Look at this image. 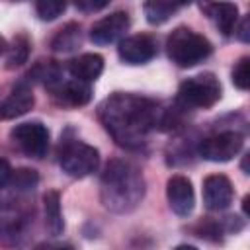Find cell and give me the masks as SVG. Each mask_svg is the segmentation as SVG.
<instances>
[{"mask_svg":"<svg viewBox=\"0 0 250 250\" xmlns=\"http://www.w3.org/2000/svg\"><path fill=\"white\" fill-rule=\"evenodd\" d=\"M119 59L125 64H145L150 59H154L156 55V41L146 35V33H137V35H129L125 39L119 41L117 47Z\"/></svg>","mask_w":250,"mask_h":250,"instance_id":"obj_8","label":"cell"},{"mask_svg":"<svg viewBox=\"0 0 250 250\" xmlns=\"http://www.w3.org/2000/svg\"><path fill=\"white\" fill-rule=\"evenodd\" d=\"M55 250H74L70 244H55Z\"/></svg>","mask_w":250,"mask_h":250,"instance_id":"obj_30","label":"cell"},{"mask_svg":"<svg viewBox=\"0 0 250 250\" xmlns=\"http://www.w3.org/2000/svg\"><path fill=\"white\" fill-rule=\"evenodd\" d=\"M166 197H168L170 209L178 217H188L193 211L195 193H193V186H191L189 178H186L182 174L172 176L166 184Z\"/></svg>","mask_w":250,"mask_h":250,"instance_id":"obj_11","label":"cell"},{"mask_svg":"<svg viewBox=\"0 0 250 250\" xmlns=\"http://www.w3.org/2000/svg\"><path fill=\"white\" fill-rule=\"evenodd\" d=\"M82 41L80 35V25L78 23H66L62 29H59V33L55 35V39L51 41L53 51L57 53H70L74 51Z\"/></svg>","mask_w":250,"mask_h":250,"instance_id":"obj_18","label":"cell"},{"mask_svg":"<svg viewBox=\"0 0 250 250\" xmlns=\"http://www.w3.org/2000/svg\"><path fill=\"white\" fill-rule=\"evenodd\" d=\"M29 76H33V80H39V82H43L49 88L62 80L61 66L55 64V61H39L33 66V70H29Z\"/></svg>","mask_w":250,"mask_h":250,"instance_id":"obj_20","label":"cell"},{"mask_svg":"<svg viewBox=\"0 0 250 250\" xmlns=\"http://www.w3.org/2000/svg\"><path fill=\"white\" fill-rule=\"evenodd\" d=\"M234 188L225 174H211L203 180V203L209 211H223L232 203Z\"/></svg>","mask_w":250,"mask_h":250,"instance_id":"obj_9","label":"cell"},{"mask_svg":"<svg viewBox=\"0 0 250 250\" xmlns=\"http://www.w3.org/2000/svg\"><path fill=\"white\" fill-rule=\"evenodd\" d=\"M232 84L238 90H248L250 88V59L242 57L234 68H232Z\"/></svg>","mask_w":250,"mask_h":250,"instance_id":"obj_23","label":"cell"},{"mask_svg":"<svg viewBox=\"0 0 250 250\" xmlns=\"http://www.w3.org/2000/svg\"><path fill=\"white\" fill-rule=\"evenodd\" d=\"M43 213H45V227L53 236L62 234L64 230V221H62V211H61V195L55 189L45 191L43 195Z\"/></svg>","mask_w":250,"mask_h":250,"instance_id":"obj_16","label":"cell"},{"mask_svg":"<svg viewBox=\"0 0 250 250\" xmlns=\"http://www.w3.org/2000/svg\"><path fill=\"white\" fill-rule=\"evenodd\" d=\"M248 27H250V18L246 16V18L242 20V23L238 25V29H234V31H236V37H238L242 43H248V41H250V31H248Z\"/></svg>","mask_w":250,"mask_h":250,"instance_id":"obj_26","label":"cell"},{"mask_svg":"<svg viewBox=\"0 0 250 250\" xmlns=\"http://www.w3.org/2000/svg\"><path fill=\"white\" fill-rule=\"evenodd\" d=\"M10 176H12V168H10V162L6 158H0V189L10 184Z\"/></svg>","mask_w":250,"mask_h":250,"instance_id":"obj_25","label":"cell"},{"mask_svg":"<svg viewBox=\"0 0 250 250\" xmlns=\"http://www.w3.org/2000/svg\"><path fill=\"white\" fill-rule=\"evenodd\" d=\"M172 250H197V248L191 246V244H178V246H174Z\"/></svg>","mask_w":250,"mask_h":250,"instance_id":"obj_28","label":"cell"},{"mask_svg":"<svg viewBox=\"0 0 250 250\" xmlns=\"http://www.w3.org/2000/svg\"><path fill=\"white\" fill-rule=\"evenodd\" d=\"M78 10L82 12H98V10H104L107 6V2H92V0H82V2H76L74 4Z\"/></svg>","mask_w":250,"mask_h":250,"instance_id":"obj_24","label":"cell"},{"mask_svg":"<svg viewBox=\"0 0 250 250\" xmlns=\"http://www.w3.org/2000/svg\"><path fill=\"white\" fill-rule=\"evenodd\" d=\"M201 10L213 20L217 29L223 35H230L234 31L238 20V6L230 2H215V4H201Z\"/></svg>","mask_w":250,"mask_h":250,"instance_id":"obj_15","label":"cell"},{"mask_svg":"<svg viewBox=\"0 0 250 250\" xmlns=\"http://www.w3.org/2000/svg\"><path fill=\"white\" fill-rule=\"evenodd\" d=\"M37 182H39V176H37V172L31 170V168H18L16 172L12 170L10 184H12V188L18 189V191H29V189H33V188L37 186Z\"/></svg>","mask_w":250,"mask_h":250,"instance_id":"obj_21","label":"cell"},{"mask_svg":"<svg viewBox=\"0 0 250 250\" xmlns=\"http://www.w3.org/2000/svg\"><path fill=\"white\" fill-rule=\"evenodd\" d=\"M221 82L215 74L203 72L184 80L178 88V104L189 109H209L221 100Z\"/></svg>","mask_w":250,"mask_h":250,"instance_id":"obj_4","label":"cell"},{"mask_svg":"<svg viewBox=\"0 0 250 250\" xmlns=\"http://www.w3.org/2000/svg\"><path fill=\"white\" fill-rule=\"evenodd\" d=\"M129 14L127 12H111L109 16H104L98 20L90 29V39L96 45H111L115 43L125 31L129 29Z\"/></svg>","mask_w":250,"mask_h":250,"instance_id":"obj_10","label":"cell"},{"mask_svg":"<svg viewBox=\"0 0 250 250\" xmlns=\"http://www.w3.org/2000/svg\"><path fill=\"white\" fill-rule=\"evenodd\" d=\"M29 49H31V43L25 35H18L12 45L6 49V66L8 68H16V66H21L27 57H29Z\"/></svg>","mask_w":250,"mask_h":250,"instance_id":"obj_19","label":"cell"},{"mask_svg":"<svg viewBox=\"0 0 250 250\" xmlns=\"http://www.w3.org/2000/svg\"><path fill=\"white\" fill-rule=\"evenodd\" d=\"M68 72L80 82H94L104 72V59L98 53H84L68 62Z\"/></svg>","mask_w":250,"mask_h":250,"instance_id":"obj_14","label":"cell"},{"mask_svg":"<svg viewBox=\"0 0 250 250\" xmlns=\"http://www.w3.org/2000/svg\"><path fill=\"white\" fill-rule=\"evenodd\" d=\"M12 141L33 158H43L49 150V129L41 121H25L10 131Z\"/></svg>","mask_w":250,"mask_h":250,"instance_id":"obj_7","label":"cell"},{"mask_svg":"<svg viewBox=\"0 0 250 250\" xmlns=\"http://www.w3.org/2000/svg\"><path fill=\"white\" fill-rule=\"evenodd\" d=\"M53 98L61 104V105H68V107H80L86 105L92 98V88L86 82H80L76 78L72 80H61L55 86H51Z\"/></svg>","mask_w":250,"mask_h":250,"instance_id":"obj_12","label":"cell"},{"mask_svg":"<svg viewBox=\"0 0 250 250\" xmlns=\"http://www.w3.org/2000/svg\"><path fill=\"white\" fill-rule=\"evenodd\" d=\"M59 164L64 174L72 178H86L100 166V152L92 145L82 141L66 143L62 152L59 154Z\"/></svg>","mask_w":250,"mask_h":250,"instance_id":"obj_5","label":"cell"},{"mask_svg":"<svg viewBox=\"0 0 250 250\" xmlns=\"http://www.w3.org/2000/svg\"><path fill=\"white\" fill-rule=\"evenodd\" d=\"M98 117L119 146L141 148L148 133L162 125L164 111L150 98L115 92L100 104Z\"/></svg>","mask_w":250,"mask_h":250,"instance_id":"obj_1","label":"cell"},{"mask_svg":"<svg viewBox=\"0 0 250 250\" xmlns=\"http://www.w3.org/2000/svg\"><path fill=\"white\" fill-rule=\"evenodd\" d=\"M166 51L172 62H176L180 68H189L205 61L211 55L213 45L201 33L180 25L168 35Z\"/></svg>","mask_w":250,"mask_h":250,"instance_id":"obj_3","label":"cell"},{"mask_svg":"<svg viewBox=\"0 0 250 250\" xmlns=\"http://www.w3.org/2000/svg\"><path fill=\"white\" fill-rule=\"evenodd\" d=\"M100 195L105 209L113 213H129L141 203L145 195L143 174L131 162L113 158L104 168Z\"/></svg>","mask_w":250,"mask_h":250,"instance_id":"obj_2","label":"cell"},{"mask_svg":"<svg viewBox=\"0 0 250 250\" xmlns=\"http://www.w3.org/2000/svg\"><path fill=\"white\" fill-rule=\"evenodd\" d=\"M33 250H55V244H49V242H41V244H37Z\"/></svg>","mask_w":250,"mask_h":250,"instance_id":"obj_27","label":"cell"},{"mask_svg":"<svg viewBox=\"0 0 250 250\" xmlns=\"http://www.w3.org/2000/svg\"><path fill=\"white\" fill-rule=\"evenodd\" d=\"M6 49H8V43H6V39L0 35V55H2V53H6Z\"/></svg>","mask_w":250,"mask_h":250,"instance_id":"obj_29","label":"cell"},{"mask_svg":"<svg viewBox=\"0 0 250 250\" xmlns=\"http://www.w3.org/2000/svg\"><path fill=\"white\" fill-rule=\"evenodd\" d=\"M180 8H182V4L160 2V0H152V2H145L143 4V12L146 16V21L152 23V25H160V23L168 21Z\"/></svg>","mask_w":250,"mask_h":250,"instance_id":"obj_17","label":"cell"},{"mask_svg":"<svg viewBox=\"0 0 250 250\" xmlns=\"http://www.w3.org/2000/svg\"><path fill=\"white\" fill-rule=\"evenodd\" d=\"M64 10H66V4L64 2H57V0H41V2L35 4V12H37L39 20H43V21L57 20Z\"/></svg>","mask_w":250,"mask_h":250,"instance_id":"obj_22","label":"cell"},{"mask_svg":"<svg viewBox=\"0 0 250 250\" xmlns=\"http://www.w3.org/2000/svg\"><path fill=\"white\" fill-rule=\"evenodd\" d=\"M33 104H35V98L31 88L27 84H18L14 86L10 96L0 104V119L6 121V119L21 117L33 107Z\"/></svg>","mask_w":250,"mask_h":250,"instance_id":"obj_13","label":"cell"},{"mask_svg":"<svg viewBox=\"0 0 250 250\" xmlns=\"http://www.w3.org/2000/svg\"><path fill=\"white\" fill-rule=\"evenodd\" d=\"M244 146V137L238 131H221L205 137L199 143V156L209 162H229Z\"/></svg>","mask_w":250,"mask_h":250,"instance_id":"obj_6","label":"cell"}]
</instances>
